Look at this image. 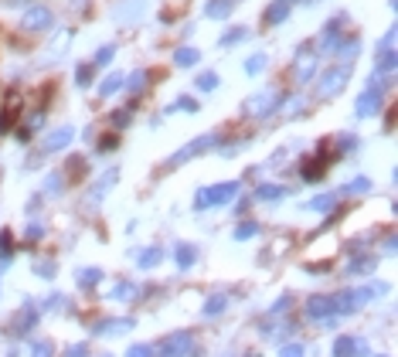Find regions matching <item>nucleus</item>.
I'll return each instance as SVG.
<instances>
[{
  "mask_svg": "<svg viewBox=\"0 0 398 357\" xmlns=\"http://www.w3.org/2000/svg\"><path fill=\"white\" fill-rule=\"evenodd\" d=\"M48 24H51V14H48L45 7H34V10L24 14V27H27V31H41V27H48Z\"/></svg>",
  "mask_w": 398,
  "mask_h": 357,
  "instance_id": "obj_1",
  "label": "nucleus"
},
{
  "mask_svg": "<svg viewBox=\"0 0 398 357\" xmlns=\"http://www.w3.org/2000/svg\"><path fill=\"white\" fill-rule=\"evenodd\" d=\"M344 86V72L337 69V72H330V79H327V86H320V95H334V92Z\"/></svg>",
  "mask_w": 398,
  "mask_h": 357,
  "instance_id": "obj_2",
  "label": "nucleus"
},
{
  "mask_svg": "<svg viewBox=\"0 0 398 357\" xmlns=\"http://www.w3.org/2000/svg\"><path fill=\"white\" fill-rule=\"evenodd\" d=\"M69 140H72V133L65 130V133H58V136H48V147H65Z\"/></svg>",
  "mask_w": 398,
  "mask_h": 357,
  "instance_id": "obj_3",
  "label": "nucleus"
},
{
  "mask_svg": "<svg viewBox=\"0 0 398 357\" xmlns=\"http://www.w3.org/2000/svg\"><path fill=\"white\" fill-rule=\"evenodd\" d=\"M34 357H48V344H41V347L34 351Z\"/></svg>",
  "mask_w": 398,
  "mask_h": 357,
  "instance_id": "obj_4",
  "label": "nucleus"
},
{
  "mask_svg": "<svg viewBox=\"0 0 398 357\" xmlns=\"http://www.w3.org/2000/svg\"><path fill=\"white\" fill-rule=\"evenodd\" d=\"M129 357H150L147 351H129Z\"/></svg>",
  "mask_w": 398,
  "mask_h": 357,
  "instance_id": "obj_5",
  "label": "nucleus"
},
{
  "mask_svg": "<svg viewBox=\"0 0 398 357\" xmlns=\"http://www.w3.org/2000/svg\"><path fill=\"white\" fill-rule=\"evenodd\" d=\"M283 357H299V351H286V354H283Z\"/></svg>",
  "mask_w": 398,
  "mask_h": 357,
  "instance_id": "obj_6",
  "label": "nucleus"
}]
</instances>
